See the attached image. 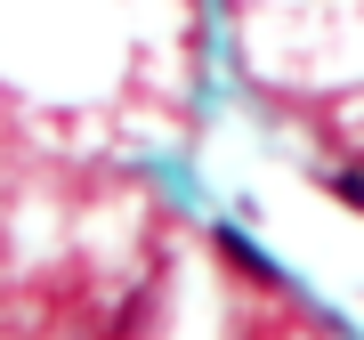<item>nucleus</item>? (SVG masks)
I'll return each mask as SVG.
<instances>
[{
    "label": "nucleus",
    "instance_id": "1",
    "mask_svg": "<svg viewBox=\"0 0 364 340\" xmlns=\"http://www.w3.org/2000/svg\"><path fill=\"white\" fill-rule=\"evenodd\" d=\"M219 251H227V260H235V267H251V275H267V267H259V251H251L243 235H219Z\"/></svg>",
    "mask_w": 364,
    "mask_h": 340
},
{
    "label": "nucleus",
    "instance_id": "2",
    "mask_svg": "<svg viewBox=\"0 0 364 340\" xmlns=\"http://www.w3.org/2000/svg\"><path fill=\"white\" fill-rule=\"evenodd\" d=\"M332 195L348 203V211H364V170H340V179H332Z\"/></svg>",
    "mask_w": 364,
    "mask_h": 340
}]
</instances>
